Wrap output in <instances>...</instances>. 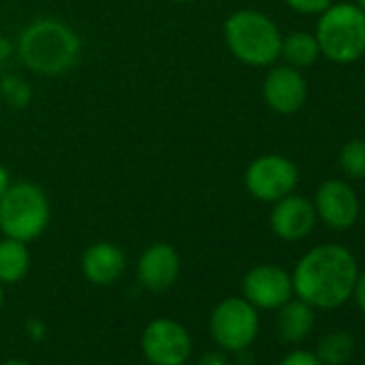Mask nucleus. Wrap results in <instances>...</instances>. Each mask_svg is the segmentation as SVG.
I'll return each instance as SVG.
<instances>
[{
  "label": "nucleus",
  "instance_id": "29",
  "mask_svg": "<svg viewBox=\"0 0 365 365\" xmlns=\"http://www.w3.org/2000/svg\"><path fill=\"white\" fill-rule=\"evenodd\" d=\"M356 7L365 11V0H356Z\"/></svg>",
  "mask_w": 365,
  "mask_h": 365
},
{
  "label": "nucleus",
  "instance_id": "20",
  "mask_svg": "<svg viewBox=\"0 0 365 365\" xmlns=\"http://www.w3.org/2000/svg\"><path fill=\"white\" fill-rule=\"evenodd\" d=\"M339 165L350 178H365V140H350L339 153Z\"/></svg>",
  "mask_w": 365,
  "mask_h": 365
},
{
  "label": "nucleus",
  "instance_id": "18",
  "mask_svg": "<svg viewBox=\"0 0 365 365\" xmlns=\"http://www.w3.org/2000/svg\"><path fill=\"white\" fill-rule=\"evenodd\" d=\"M354 352V337L350 331L335 329L322 335V339L316 346V356L322 361V365H344L350 361Z\"/></svg>",
  "mask_w": 365,
  "mask_h": 365
},
{
  "label": "nucleus",
  "instance_id": "13",
  "mask_svg": "<svg viewBox=\"0 0 365 365\" xmlns=\"http://www.w3.org/2000/svg\"><path fill=\"white\" fill-rule=\"evenodd\" d=\"M316 209L303 196H284L282 200L273 202L271 211V230L284 241H301L305 239L316 224Z\"/></svg>",
  "mask_w": 365,
  "mask_h": 365
},
{
  "label": "nucleus",
  "instance_id": "22",
  "mask_svg": "<svg viewBox=\"0 0 365 365\" xmlns=\"http://www.w3.org/2000/svg\"><path fill=\"white\" fill-rule=\"evenodd\" d=\"M277 365H322V361L316 356V352L309 350H294L286 354Z\"/></svg>",
  "mask_w": 365,
  "mask_h": 365
},
{
  "label": "nucleus",
  "instance_id": "11",
  "mask_svg": "<svg viewBox=\"0 0 365 365\" xmlns=\"http://www.w3.org/2000/svg\"><path fill=\"white\" fill-rule=\"evenodd\" d=\"M316 215L333 230H348L359 220V198L344 180H327L316 192Z\"/></svg>",
  "mask_w": 365,
  "mask_h": 365
},
{
  "label": "nucleus",
  "instance_id": "6",
  "mask_svg": "<svg viewBox=\"0 0 365 365\" xmlns=\"http://www.w3.org/2000/svg\"><path fill=\"white\" fill-rule=\"evenodd\" d=\"M209 329L220 348L228 352H243L258 337V309L243 297H228L213 307Z\"/></svg>",
  "mask_w": 365,
  "mask_h": 365
},
{
  "label": "nucleus",
  "instance_id": "27",
  "mask_svg": "<svg viewBox=\"0 0 365 365\" xmlns=\"http://www.w3.org/2000/svg\"><path fill=\"white\" fill-rule=\"evenodd\" d=\"M3 365H31L29 361H22V359H9V361H5Z\"/></svg>",
  "mask_w": 365,
  "mask_h": 365
},
{
  "label": "nucleus",
  "instance_id": "21",
  "mask_svg": "<svg viewBox=\"0 0 365 365\" xmlns=\"http://www.w3.org/2000/svg\"><path fill=\"white\" fill-rule=\"evenodd\" d=\"M333 0H286V5L290 9H294L297 14H305V16H314V14H322L327 7H331Z\"/></svg>",
  "mask_w": 365,
  "mask_h": 365
},
{
  "label": "nucleus",
  "instance_id": "24",
  "mask_svg": "<svg viewBox=\"0 0 365 365\" xmlns=\"http://www.w3.org/2000/svg\"><path fill=\"white\" fill-rule=\"evenodd\" d=\"M198 365H230V361L222 352H207V354H202Z\"/></svg>",
  "mask_w": 365,
  "mask_h": 365
},
{
  "label": "nucleus",
  "instance_id": "7",
  "mask_svg": "<svg viewBox=\"0 0 365 365\" xmlns=\"http://www.w3.org/2000/svg\"><path fill=\"white\" fill-rule=\"evenodd\" d=\"M245 190L260 202H277L292 194L299 180L297 165L282 155H260L245 170Z\"/></svg>",
  "mask_w": 365,
  "mask_h": 365
},
{
  "label": "nucleus",
  "instance_id": "4",
  "mask_svg": "<svg viewBox=\"0 0 365 365\" xmlns=\"http://www.w3.org/2000/svg\"><path fill=\"white\" fill-rule=\"evenodd\" d=\"M50 220V198L37 182H11L0 198V232L3 237L31 243L48 230Z\"/></svg>",
  "mask_w": 365,
  "mask_h": 365
},
{
  "label": "nucleus",
  "instance_id": "26",
  "mask_svg": "<svg viewBox=\"0 0 365 365\" xmlns=\"http://www.w3.org/2000/svg\"><path fill=\"white\" fill-rule=\"evenodd\" d=\"M11 185V178H9V170L0 163V198H3V194L7 192V187Z\"/></svg>",
  "mask_w": 365,
  "mask_h": 365
},
{
  "label": "nucleus",
  "instance_id": "2",
  "mask_svg": "<svg viewBox=\"0 0 365 365\" xmlns=\"http://www.w3.org/2000/svg\"><path fill=\"white\" fill-rule=\"evenodd\" d=\"M16 52L33 73L56 78L73 69L82 52V41L63 20L41 18L24 26L16 41Z\"/></svg>",
  "mask_w": 365,
  "mask_h": 365
},
{
  "label": "nucleus",
  "instance_id": "5",
  "mask_svg": "<svg viewBox=\"0 0 365 365\" xmlns=\"http://www.w3.org/2000/svg\"><path fill=\"white\" fill-rule=\"evenodd\" d=\"M314 37L329 61L354 63L365 54V11L348 3L331 5L322 11Z\"/></svg>",
  "mask_w": 365,
  "mask_h": 365
},
{
  "label": "nucleus",
  "instance_id": "23",
  "mask_svg": "<svg viewBox=\"0 0 365 365\" xmlns=\"http://www.w3.org/2000/svg\"><path fill=\"white\" fill-rule=\"evenodd\" d=\"M352 297H354L359 309L365 314V273H359L356 284H354V290H352Z\"/></svg>",
  "mask_w": 365,
  "mask_h": 365
},
{
  "label": "nucleus",
  "instance_id": "17",
  "mask_svg": "<svg viewBox=\"0 0 365 365\" xmlns=\"http://www.w3.org/2000/svg\"><path fill=\"white\" fill-rule=\"evenodd\" d=\"M279 56L286 61V65L294 69H303L316 63L320 56V48L314 35L309 33H290L286 39L282 37V50Z\"/></svg>",
  "mask_w": 365,
  "mask_h": 365
},
{
  "label": "nucleus",
  "instance_id": "19",
  "mask_svg": "<svg viewBox=\"0 0 365 365\" xmlns=\"http://www.w3.org/2000/svg\"><path fill=\"white\" fill-rule=\"evenodd\" d=\"M0 99L14 110H24L33 101V86L22 76L5 73L0 76Z\"/></svg>",
  "mask_w": 365,
  "mask_h": 365
},
{
  "label": "nucleus",
  "instance_id": "14",
  "mask_svg": "<svg viewBox=\"0 0 365 365\" xmlns=\"http://www.w3.org/2000/svg\"><path fill=\"white\" fill-rule=\"evenodd\" d=\"M125 252L112 241H97L82 252L80 269L82 275L95 286H110L125 273Z\"/></svg>",
  "mask_w": 365,
  "mask_h": 365
},
{
  "label": "nucleus",
  "instance_id": "1",
  "mask_svg": "<svg viewBox=\"0 0 365 365\" xmlns=\"http://www.w3.org/2000/svg\"><path fill=\"white\" fill-rule=\"evenodd\" d=\"M290 277L292 290L301 301L318 309H335L352 297L359 267L350 250L318 245L297 262Z\"/></svg>",
  "mask_w": 365,
  "mask_h": 365
},
{
  "label": "nucleus",
  "instance_id": "9",
  "mask_svg": "<svg viewBox=\"0 0 365 365\" xmlns=\"http://www.w3.org/2000/svg\"><path fill=\"white\" fill-rule=\"evenodd\" d=\"M243 299L256 309H279L292 299V277L277 264H258L243 277Z\"/></svg>",
  "mask_w": 365,
  "mask_h": 365
},
{
  "label": "nucleus",
  "instance_id": "3",
  "mask_svg": "<svg viewBox=\"0 0 365 365\" xmlns=\"http://www.w3.org/2000/svg\"><path fill=\"white\" fill-rule=\"evenodd\" d=\"M224 39L230 54L250 67H269L279 58V29L260 11H235L224 24Z\"/></svg>",
  "mask_w": 365,
  "mask_h": 365
},
{
  "label": "nucleus",
  "instance_id": "10",
  "mask_svg": "<svg viewBox=\"0 0 365 365\" xmlns=\"http://www.w3.org/2000/svg\"><path fill=\"white\" fill-rule=\"evenodd\" d=\"M180 273V256L174 245L165 241L150 243L138 260L135 275L142 288L150 292H165L170 290Z\"/></svg>",
  "mask_w": 365,
  "mask_h": 365
},
{
  "label": "nucleus",
  "instance_id": "25",
  "mask_svg": "<svg viewBox=\"0 0 365 365\" xmlns=\"http://www.w3.org/2000/svg\"><path fill=\"white\" fill-rule=\"evenodd\" d=\"M14 52H16V46H14L7 37L0 35V67H3V65L11 58Z\"/></svg>",
  "mask_w": 365,
  "mask_h": 365
},
{
  "label": "nucleus",
  "instance_id": "15",
  "mask_svg": "<svg viewBox=\"0 0 365 365\" xmlns=\"http://www.w3.org/2000/svg\"><path fill=\"white\" fill-rule=\"evenodd\" d=\"M314 320H316L314 307L297 297V299L286 301L277 309V322H275V327H277V333H279L282 341H286V344H299V341H303L312 333Z\"/></svg>",
  "mask_w": 365,
  "mask_h": 365
},
{
  "label": "nucleus",
  "instance_id": "12",
  "mask_svg": "<svg viewBox=\"0 0 365 365\" xmlns=\"http://www.w3.org/2000/svg\"><path fill=\"white\" fill-rule=\"evenodd\" d=\"M262 97L267 106L279 114H294L307 99V82L299 69L290 65L273 67L262 82Z\"/></svg>",
  "mask_w": 365,
  "mask_h": 365
},
{
  "label": "nucleus",
  "instance_id": "30",
  "mask_svg": "<svg viewBox=\"0 0 365 365\" xmlns=\"http://www.w3.org/2000/svg\"><path fill=\"white\" fill-rule=\"evenodd\" d=\"M172 3H178V5H185V3H194V0H172Z\"/></svg>",
  "mask_w": 365,
  "mask_h": 365
},
{
  "label": "nucleus",
  "instance_id": "8",
  "mask_svg": "<svg viewBox=\"0 0 365 365\" xmlns=\"http://www.w3.org/2000/svg\"><path fill=\"white\" fill-rule=\"evenodd\" d=\"M140 344L150 365H185L194 346L190 331L172 318L150 320Z\"/></svg>",
  "mask_w": 365,
  "mask_h": 365
},
{
  "label": "nucleus",
  "instance_id": "28",
  "mask_svg": "<svg viewBox=\"0 0 365 365\" xmlns=\"http://www.w3.org/2000/svg\"><path fill=\"white\" fill-rule=\"evenodd\" d=\"M3 305H5V288L0 284V309H3Z\"/></svg>",
  "mask_w": 365,
  "mask_h": 365
},
{
  "label": "nucleus",
  "instance_id": "16",
  "mask_svg": "<svg viewBox=\"0 0 365 365\" xmlns=\"http://www.w3.org/2000/svg\"><path fill=\"white\" fill-rule=\"evenodd\" d=\"M31 271L29 243L3 237L0 239V284H18Z\"/></svg>",
  "mask_w": 365,
  "mask_h": 365
}]
</instances>
